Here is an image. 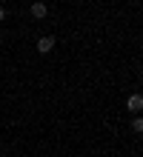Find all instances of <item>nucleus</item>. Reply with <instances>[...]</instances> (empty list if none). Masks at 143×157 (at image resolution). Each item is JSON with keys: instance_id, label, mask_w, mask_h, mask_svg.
<instances>
[{"instance_id": "obj_2", "label": "nucleus", "mask_w": 143, "mask_h": 157, "mask_svg": "<svg viewBox=\"0 0 143 157\" xmlns=\"http://www.w3.org/2000/svg\"><path fill=\"white\" fill-rule=\"evenodd\" d=\"M46 12H49V9H46V3H40V0H34V3H32V17H34V20H43Z\"/></svg>"}, {"instance_id": "obj_4", "label": "nucleus", "mask_w": 143, "mask_h": 157, "mask_svg": "<svg viewBox=\"0 0 143 157\" xmlns=\"http://www.w3.org/2000/svg\"><path fill=\"white\" fill-rule=\"evenodd\" d=\"M132 128H135V132H143V120H140V117H135V123H132Z\"/></svg>"}, {"instance_id": "obj_5", "label": "nucleus", "mask_w": 143, "mask_h": 157, "mask_svg": "<svg viewBox=\"0 0 143 157\" xmlns=\"http://www.w3.org/2000/svg\"><path fill=\"white\" fill-rule=\"evenodd\" d=\"M3 20H6V9L0 6V23H3Z\"/></svg>"}, {"instance_id": "obj_3", "label": "nucleus", "mask_w": 143, "mask_h": 157, "mask_svg": "<svg viewBox=\"0 0 143 157\" xmlns=\"http://www.w3.org/2000/svg\"><path fill=\"white\" fill-rule=\"evenodd\" d=\"M126 109H129V112H135V114H137L140 109H143V97H140V94H132V97L126 100Z\"/></svg>"}, {"instance_id": "obj_6", "label": "nucleus", "mask_w": 143, "mask_h": 157, "mask_svg": "<svg viewBox=\"0 0 143 157\" xmlns=\"http://www.w3.org/2000/svg\"><path fill=\"white\" fill-rule=\"evenodd\" d=\"M0 3H6V0H0Z\"/></svg>"}, {"instance_id": "obj_1", "label": "nucleus", "mask_w": 143, "mask_h": 157, "mask_svg": "<svg viewBox=\"0 0 143 157\" xmlns=\"http://www.w3.org/2000/svg\"><path fill=\"white\" fill-rule=\"evenodd\" d=\"M52 49H54V37H52V34H46V37L37 40V52H40V54H49Z\"/></svg>"}]
</instances>
